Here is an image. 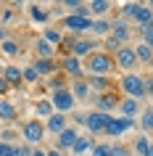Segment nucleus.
Instances as JSON below:
<instances>
[{
    "label": "nucleus",
    "mask_w": 153,
    "mask_h": 156,
    "mask_svg": "<svg viewBox=\"0 0 153 156\" xmlns=\"http://www.w3.org/2000/svg\"><path fill=\"white\" fill-rule=\"evenodd\" d=\"M26 8H29V16H32L34 21H40V24H48V21H50V13H48V11H42L40 5H37V3L26 5Z\"/></svg>",
    "instance_id": "obj_32"
},
{
    "label": "nucleus",
    "mask_w": 153,
    "mask_h": 156,
    "mask_svg": "<svg viewBox=\"0 0 153 156\" xmlns=\"http://www.w3.org/2000/svg\"><path fill=\"white\" fill-rule=\"evenodd\" d=\"M42 124H45V135H48V132H50V135H58L61 130L69 127V116H66V114H56V111H53Z\"/></svg>",
    "instance_id": "obj_14"
},
{
    "label": "nucleus",
    "mask_w": 153,
    "mask_h": 156,
    "mask_svg": "<svg viewBox=\"0 0 153 156\" xmlns=\"http://www.w3.org/2000/svg\"><path fill=\"white\" fill-rule=\"evenodd\" d=\"M111 58H113V69H119V72H124V74L137 72V58H135L132 45H121Z\"/></svg>",
    "instance_id": "obj_4"
},
{
    "label": "nucleus",
    "mask_w": 153,
    "mask_h": 156,
    "mask_svg": "<svg viewBox=\"0 0 153 156\" xmlns=\"http://www.w3.org/2000/svg\"><path fill=\"white\" fill-rule=\"evenodd\" d=\"M143 24H151V3H140V8L132 16V27H143Z\"/></svg>",
    "instance_id": "obj_26"
},
{
    "label": "nucleus",
    "mask_w": 153,
    "mask_h": 156,
    "mask_svg": "<svg viewBox=\"0 0 153 156\" xmlns=\"http://www.w3.org/2000/svg\"><path fill=\"white\" fill-rule=\"evenodd\" d=\"M61 27H64V29H69V32H74L77 37H82V34H87L90 19H79V16H64Z\"/></svg>",
    "instance_id": "obj_15"
},
{
    "label": "nucleus",
    "mask_w": 153,
    "mask_h": 156,
    "mask_svg": "<svg viewBox=\"0 0 153 156\" xmlns=\"http://www.w3.org/2000/svg\"><path fill=\"white\" fill-rule=\"evenodd\" d=\"M29 151H32V148L24 146V143H13V154L11 156H29Z\"/></svg>",
    "instance_id": "obj_36"
},
{
    "label": "nucleus",
    "mask_w": 153,
    "mask_h": 156,
    "mask_svg": "<svg viewBox=\"0 0 153 156\" xmlns=\"http://www.w3.org/2000/svg\"><path fill=\"white\" fill-rule=\"evenodd\" d=\"M85 80H87L92 95H103V93L116 90V80H111V77H85Z\"/></svg>",
    "instance_id": "obj_11"
},
{
    "label": "nucleus",
    "mask_w": 153,
    "mask_h": 156,
    "mask_svg": "<svg viewBox=\"0 0 153 156\" xmlns=\"http://www.w3.org/2000/svg\"><path fill=\"white\" fill-rule=\"evenodd\" d=\"M8 21H13V11H11V5H5L3 13H0V27H5Z\"/></svg>",
    "instance_id": "obj_37"
},
{
    "label": "nucleus",
    "mask_w": 153,
    "mask_h": 156,
    "mask_svg": "<svg viewBox=\"0 0 153 156\" xmlns=\"http://www.w3.org/2000/svg\"><path fill=\"white\" fill-rule=\"evenodd\" d=\"M92 143H95L92 135H82V132H79V138L74 140V146L69 148V154H71V156H85L90 148H92Z\"/></svg>",
    "instance_id": "obj_21"
},
{
    "label": "nucleus",
    "mask_w": 153,
    "mask_h": 156,
    "mask_svg": "<svg viewBox=\"0 0 153 156\" xmlns=\"http://www.w3.org/2000/svg\"><path fill=\"white\" fill-rule=\"evenodd\" d=\"M92 111H100V114H111L116 111V106H119V95L116 93H103V95H92Z\"/></svg>",
    "instance_id": "obj_8"
},
{
    "label": "nucleus",
    "mask_w": 153,
    "mask_h": 156,
    "mask_svg": "<svg viewBox=\"0 0 153 156\" xmlns=\"http://www.w3.org/2000/svg\"><path fill=\"white\" fill-rule=\"evenodd\" d=\"M129 154L132 156H153L151 138H148V135H137V138L132 140V146H129Z\"/></svg>",
    "instance_id": "obj_20"
},
{
    "label": "nucleus",
    "mask_w": 153,
    "mask_h": 156,
    "mask_svg": "<svg viewBox=\"0 0 153 156\" xmlns=\"http://www.w3.org/2000/svg\"><path fill=\"white\" fill-rule=\"evenodd\" d=\"M108 156H132V154H129V146H124V143H111Z\"/></svg>",
    "instance_id": "obj_35"
},
{
    "label": "nucleus",
    "mask_w": 153,
    "mask_h": 156,
    "mask_svg": "<svg viewBox=\"0 0 153 156\" xmlns=\"http://www.w3.org/2000/svg\"><path fill=\"white\" fill-rule=\"evenodd\" d=\"M40 37H42L45 42H50L53 48H58V45H61V40H64V32H61V29H56V27H45Z\"/></svg>",
    "instance_id": "obj_28"
},
{
    "label": "nucleus",
    "mask_w": 153,
    "mask_h": 156,
    "mask_svg": "<svg viewBox=\"0 0 153 156\" xmlns=\"http://www.w3.org/2000/svg\"><path fill=\"white\" fill-rule=\"evenodd\" d=\"M5 37H8V29H5V27H0V42L5 40Z\"/></svg>",
    "instance_id": "obj_43"
},
{
    "label": "nucleus",
    "mask_w": 153,
    "mask_h": 156,
    "mask_svg": "<svg viewBox=\"0 0 153 156\" xmlns=\"http://www.w3.org/2000/svg\"><path fill=\"white\" fill-rule=\"evenodd\" d=\"M132 50H135L137 66L143 64L145 69H151V61H153V48H151V45H145V42H135V45H132Z\"/></svg>",
    "instance_id": "obj_19"
},
{
    "label": "nucleus",
    "mask_w": 153,
    "mask_h": 156,
    "mask_svg": "<svg viewBox=\"0 0 153 156\" xmlns=\"http://www.w3.org/2000/svg\"><path fill=\"white\" fill-rule=\"evenodd\" d=\"M0 74H3V64H0Z\"/></svg>",
    "instance_id": "obj_44"
},
{
    "label": "nucleus",
    "mask_w": 153,
    "mask_h": 156,
    "mask_svg": "<svg viewBox=\"0 0 153 156\" xmlns=\"http://www.w3.org/2000/svg\"><path fill=\"white\" fill-rule=\"evenodd\" d=\"M135 34L140 37V42H145V45H151V42H153V27H151V24L135 27Z\"/></svg>",
    "instance_id": "obj_33"
},
{
    "label": "nucleus",
    "mask_w": 153,
    "mask_h": 156,
    "mask_svg": "<svg viewBox=\"0 0 153 156\" xmlns=\"http://www.w3.org/2000/svg\"><path fill=\"white\" fill-rule=\"evenodd\" d=\"M116 87L121 90L124 98H135V101H145V74H137V72H129V74H121Z\"/></svg>",
    "instance_id": "obj_2"
},
{
    "label": "nucleus",
    "mask_w": 153,
    "mask_h": 156,
    "mask_svg": "<svg viewBox=\"0 0 153 156\" xmlns=\"http://www.w3.org/2000/svg\"><path fill=\"white\" fill-rule=\"evenodd\" d=\"M21 82H26V85H37V82H40V74L34 72L32 64L21 66Z\"/></svg>",
    "instance_id": "obj_30"
},
{
    "label": "nucleus",
    "mask_w": 153,
    "mask_h": 156,
    "mask_svg": "<svg viewBox=\"0 0 153 156\" xmlns=\"http://www.w3.org/2000/svg\"><path fill=\"white\" fill-rule=\"evenodd\" d=\"M137 127L143 130V135L151 138V130H153V108H151V103H145V106H143L140 119H137Z\"/></svg>",
    "instance_id": "obj_24"
},
{
    "label": "nucleus",
    "mask_w": 153,
    "mask_h": 156,
    "mask_svg": "<svg viewBox=\"0 0 153 156\" xmlns=\"http://www.w3.org/2000/svg\"><path fill=\"white\" fill-rule=\"evenodd\" d=\"M71 127H85V111H71Z\"/></svg>",
    "instance_id": "obj_38"
},
{
    "label": "nucleus",
    "mask_w": 153,
    "mask_h": 156,
    "mask_svg": "<svg viewBox=\"0 0 153 156\" xmlns=\"http://www.w3.org/2000/svg\"><path fill=\"white\" fill-rule=\"evenodd\" d=\"M66 85H69V80H66V77H64L61 72H58V74H53V77H48V90H50V93L64 90Z\"/></svg>",
    "instance_id": "obj_31"
},
{
    "label": "nucleus",
    "mask_w": 153,
    "mask_h": 156,
    "mask_svg": "<svg viewBox=\"0 0 153 156\" xmlns=\"http://www.w3.org/2000/svg\"><path fill=\"white\" fill-rule=\"evenodd\" d=\"M13 154V143H3L0 140V156H11Z\"/></svg>",
    "instance_id": "obj_39"
},
{
    "label": "nucleus",
    "mask_w": 153,
    "mask_h": 156,
    "mask_svg": "<svg viewBox=\"0 0 153 156\" xmlns=\"http://www.w3.org/2000/svg\"><path fill=\"white\" fill-rule=\"evenodd\" d=\"M48 101H50V106H53V111H56V114H69V111H74V108H77V101L71 98L69 87L50 93V95H48Z\"/></svg>",
    "instance_id": "obj_5"
},
{
    "label": "nucleus",
    "mask_w": 153,
    "mask_h": 156,
    "mask_svg": "<svg viewBox=\"0 0 153 156\" xmlns=\"http://www.w3.org/2000/svg\"><path fill=\"white\" fill-rule=\"evenodd\" d=\"M0 53H5L8 58H16V56H21L24 50H21V45H19V40H13V37H5V40L0 42Z\"/></svg>",
    "instance_id": "obj_27"
},
{
    "label": "nucleus",
    "mask_w": 153,
    "mask_h": 156,
    "mask_svg": "<svg viewBox=\"0 0 153 156\" xmlns=\"http://www.w3.org/2000/svg\"><path fill=\"white\" fill-rule=\"evenodd\" d=\"M0 77L8 82V87H13V85H21V66H16V64H5Z\"/></svg>",
    "instance_id": "obj_25"
},
{
    "label": "nucleus",
    "mask_w": 153,
    "mask_h": 156,
    "mask_svg": "<svg viewBox=\"0 0 153 156\" xmlns=\"http://www.w3.org/2000/svg\"><path fill=\"white\" fill-rule=\"evenodd\" d=\"M108 151H111V143H92L90 156H108Z\"/></svg>",
    "instance_id": "obj_34"
},
{
    "label": "nucleus",
    "mask_w": 153,
    "mask_h": 156,
    "mask_svg": "<svg viewBox=\"0 0 153 156\" xmlns=\"http://www.w3.org/2000/svg\"><path fill=\"white\" fill-rule=\"evenodd\" d=\"M34 114L37 116H42V119H48L50 114H53V106H50V101L48 98H40V101H34Z\"/></svg>",
    "instance_id": "obj_29"
},
{
    "label": "nucleus",
    "mask_w": 153,
    "mask_h": 156,
    "mask_svg": "<svg viewBox=\"0 0 153 156\" xmlns=\"http://www.w3.org/2000/svg\"><path fill=\"white\" fill-rule=\"evenodd\" d=\"M77 138H79V130L69 124L66 130H61L56 135V148H58V151H69V148L74 146V140H77Z\"/></svg>",
    "instance_id": "obj_13"
},
{
    "label": "nucleus",
    "mask_w": 153,
    "mask_h": 156,
    "mask_svg": "<svg viewBox=\"0 0 153 156\" xmlns=\"http://www.w3.org/2000/svg\"><path fill=\"white\" fill-rule=\"evenodd\" d=\"M69 93H71V98L77 101V103H85V101L92 98V93H90V85L85 77H77V80H69Z\"/></svg>",
    "instance_id": "obj_10"
},
{
    "label": "nucleus",
    "mask_w": 153,
    "mask_h": 156,
    "mask_svg": "<svg viewBox=\"0 0 153 156\" xmlns=\"http://www.w3.org/2000/svg\"><path fill=\"white\" fill-rule=\"evenodd\" d=\"M90 8V19H106V13L113 8L111 0H92V3H87Z\"/></svg>",
    "instance_id": "obj_23"
},
{
    "label": "nucleus",
    "mask_w": 153,
    "mask_h": 156,
    "mask_svg": "<svg viewBox=\"0 0 153 156\" xmlns=\"http://www.w3.org/2000/svg\"><path fill=\"white\" fill-rule=\"evenodd\" d=\"M127 130H137V119H124V116H111L108 124H106L103 135L108 138H121Z\"/></svg>",
    "instance_id": "obj_6"
},
{
    "label": "nucleus",
    "mask_w": 153,
    "mask_h": 156,
    "mask_svg": "<svg viewBox=\"0 0 153 156\" xmlns=\"http://www.w3.org/2000/svg\"><path fill=\"white\" fill-rule=\"evenodd\" d=\"M113 72V58L106 50H92L90 56L82 58V74L85 77H111Z\"/></svg>",
    "instance_id": "obj_1"
},
{
    "label": "nucleus",
    "mask_w": 153,
    "mask_h": 156,
    "mask_svg": "<svg viewBox=\"0 0 153 156\" xmlns=\"http://www.w3.org/2000/svg\"><path fill=\"white\" fill-rule=\"evenodd\" d=\"M45 156H64V151H58V148L53 146V148H45Z\"/></svg>",
    "instance_id": "obj_41"
},
{
    "label": "nucleus",
    "mask_w": 153,
    "mask_h": 156,
    "mask_svg": "<svg viewBox=\"0 0 153 156\" xmlns=\"http://www.w3.org/2000/svg\"><path fill=\"white\" fill-rule=\"evenodd\" d=\"M29 156H45V148H40V146H34L32 151H29Z\"/></svg>",
    "instance_id": "obj_42"
},
{
    "label": "nucleus",
    "mask_w": 153,
    "mask_h": 156,
    "mask_svg": "<svg viewBox=\"0 0 153 156\" xmlns=\"http://www.w3.org/2000/svg\"><path fill=\"white\" fill-rule=\"evenodd\" d=\"M113 40L119 42V45H127L132 40V34H135V27L124 21V19H111V32H108Z\"/></svg>",
    "instance_id": "obj_7"
},
{
    "label": "nucleus",
    "mask_w": 153,
    "mask_h": 156,
    "mask_svg": "<svg viewBox=\"0 0 153 156\" xmlns=\"http://www.w3.org/2000/svg\"><path fill=\"white\" fill-rule=\"evenodd\" d=\"M32 53H34V58H45V61H50V58L58 56V50L53 48L50 42H45L42 37H34L32 40Z\"/></svg>",
    "instance_id": "obj_16"
},
{
    "label": "nucleus",
    "mask_w": 153,
    "mask_h": 156,
    "mask_svg": "<svg viewBox=\"0 0 153 156\" xmlns=\"http://www.w3.org/2000/svg\"><path fill=\"white\" fill-rule=\"evenodd\" d=\"M108 32H111V19H90L87 34H92V37H108Z\"/></svg>",
    "instance_id": "obj_18"
},
{
    "label": "nucleus",
    "mask_w": 153,
    "mask_h": 156,
    "mask_svg": "<svg viewBox=\"0 0 153 156\" xmlns=\"http://www.w3.org/2000/svg\"><path fill=\"white\" fill-rule=\"evenodd\" d=\"M108 119H111V114L87 111V114H85V130H87L90 135H103V130H106V124H108Z\"/></svg>",
    "instance_id": "obj_9"
},
{
    "label": "nucleus",
    "mask_w": 153,
    "mask_h": 156,
    "mask_svg": "<svg viewBox=\"0 0 153 156\" xmlns=\"http://www.w3.org/2000/svg\"><path fill=\"white\" fill-rule=\"evenodd\" d=\"M32 66H34V72L40 74V80H42V77H53V74H58V61H56V58H50V61H45V58H34Z\"/></svg>",
    "instance_id": "obj_17"
},
{
    "label": "nucleus",
    "mask_w": 153,
    "mask_h": 156,
    "mask_svg": "<svg viewBox=\"0 0 153 156\" xmlns=\"http://www.w3.org/2000/svg\"><path fill=\"white\" fill-rule=\"evenodd\" d=\"M119 116L124 119H137L140 111H143V101H135V98H119V106H116Z\"/></svg>",
    "instance_id": "obj_12"
},
{
    "label": "nucleus",
    "mask_w": 153,
    "mask_h": 156,
    "mask_svg": "<svg viewBox=\"0 0 153 156\" xmlns=\"http://www.w3.org/2000/svg\"><path fill=\"white\" fill-rule=\"evenodd\" d=\"M8 82H5V80H3V77H0V98H8Z\"/></svg>",
    "instance_id": "obj_40"
},
{
    "label": "nucleus",
    "mask_w": 153,
    "mask_h": 156,
    "mask_svg": "<svg viewBox=\"0 0 153 156\" xmlns=\"http://www.w3.org/2000/svg\"><path fill=\"white\" fill-rule=\"evenodd\" d=\"M19 108L11 98H0V122H16Z\"/></svg>",
    "instance_id": "obj_22"
},
{
    "label": "nucleus",
    "mask_w": 153,
    "mask_h": 156,
    "mask_svg": "<svg viewBox=\"0 0 153 156\" xmlns=\"http://www.w3.org/2000/svg\"><path fill=\"white\" fill-rule=\"evenodd\" d=\"M21 138H24V146H29V148L40 146L42 140H45V124H42V119L24 122L21 124Z\"/></svg>",
    "instance_id": "obj_3"
}]
</instances>
